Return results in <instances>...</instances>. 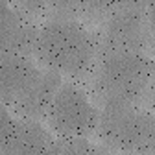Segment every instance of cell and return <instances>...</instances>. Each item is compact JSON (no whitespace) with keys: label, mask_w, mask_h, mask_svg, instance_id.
Returning a JSON list of instances; mask_svg holds the SVG:
<instances>
[{"label":"cell","mask_w":155,"mask_h":155,"mask_svg":"<svg viewBox=\"0 0 155 155\" xmlns=\"http://www.w3.org/2000/svg\"><path fill=\"white\" fill-rule=\"evenodd\" d=\"M45 68L70 80L91 78L98 59V37L81 21H48L39 26L35 54Z\"/></svg>","instance_id":"1"},{"label":"cell","mask_w":155,"mask_h":155,"mask_svg":"<svg viewBox=\"0 0 155 155\" xmlns=\"http://www.w3.org/2000/svg\"><path fill=\"white\" fill-rule=\"evenodd\" d=\"M155 76V61L139 52H105L98 54L91 74V91L98 105L135 104L148 100L150 85Z\"/></svg>","instance_id":"2"},{"label":"cell","mask_w":155,"mask_h":155,"mask_svg":"<svg viewBox=\"0 0 155 155\" xmlns=\"http://www.w3.org/2000/svg\"><path fill=\"white\" fill-rule=\"evenodd\" d=\"M96 135L104 146L120 155H153L155 113L135 104H104Z\"/></svg>","instance_id":"3"},{"label":"cell","mask_w":155,"mask_h":155,"mask_svg":"<svg viewBox=\"0 0 155 155\" xmlns=\"http://www.w3.org/2000/svg\"><path fill=\"white\" fill-rule=\"evenodd\" d=\"M100 109L76 81H63L46 114L55 137H91L96 133Z\"/></svg>","instance_id":"4"},{"label":"cell","mask_w":155,"mask_h":155,"mask_svg":"<svg viewBox=\"0 0 155 155\" xmlns=\"http://www.w3.org/2000/svg\"><path fill=\"white\" fill-rule=\"evenodd\" d=\"M98 37V54L105 52H139L148 54L155 48L150 24L142 11L120 9L102 22Z\"/></svg>","instance_id":"5"},{"label":"cell","mask_w":155,"mask_h":155,"mask_svg":"<svg viewBox=\"0 0 155 155\" xmlns=\"http://www.w3.org/2000/svg\"><path fill=\"white\" fill-rule=\"evenodd\" d=\"M63 85V76H59L54 70L43 68L37 80L28 87V91L13 104V113L18 118L26 120H46V114L50 111V105L55 98L57 91Z\"/></svg>","instance_id":"6"},{"label":"cell","mask_w":155,"mask_h":155,"mask_svg":"<svg viewBox=\"0 0 155 155\" xmlns=\"http://www.w3.org/2000/svg\"><path fill=\"white\" fill-rule=\"evenodd\" d=\"M39 67L31 57H4L0 59V104H13L28 91V87L41 74Z\"/></svg>","instance_id":"7"},{"label":"cell","mask_w":155,"mask_h":155,"mask_svg":"<svg viewBox=\"0 0 155 155\" xmlns=\"http://www.w3.org/2000/svg\"><path fill=\"white\" fill-rule=\"evenodd\" d=\"M2 155H59L57 137L41 122L18 118L15 133Z\"/></svg>","instance_id":"8"},{"label":"cell","mask_w":155,"mask_h":155,"mask_svg":"<svg viewBox=\"0 0 155 155\" xmlns=\"http://www.w3.org/2000/svg\"><path fill=\"white\" fill-rule=\"evenodd\" d=\"M39 26L31 18L15 11L0 28V59L4 57H31L35 54Z\"/></svg>","instance_id":"9"},{"label":"cell","mask_w":155,"mask_h":155,"mask_svg":"<svg viewBox=\"0 0 155 155\" xmlns=\"http://www.w3.org/2000/svg\"><path fill=\"white\" fill-rule=\"evenodd\" d=\"M85 0H50L46 17L50 21H81Z\"/></svg>","instance_id":"10"},{"label":"cell","mask_w":155,"mask_h":155,"mask_svg":"<svg viewBox=\"0 0 155 155\" xmlns=\"http://www.w3.org/2000/svg\"><path fill=\"white\" fill-rule=\"evenodd\" d=\"M59 155H92L96 144L89 137H57Z\"/></svg>","instance_id":"11"},{"label":"cell","mask_w":155,"mask_h":155,"mask_svg":"<svg viewBox=\"0 0 155 155\" xmlns=\"http://www.w3.org/2000/svg\"><path fill=\"white\" fill-rule=\"evenodd\" d=\"M17 120L15 116L11 114L9 107L0 104V155L4 153V150L8 148L13 133H15V127H17Z\"/></svg>","instance_id":"12"},{"label":"cell","mask_w":155,"mask_h":155,"mask_svg":"<svg viewBox=\"0 0 155 155\" xmlns=\"http://www.w3.org/2000/svg\"><path fill=\"white\" fill-rule=\"evenodd\" d=\"M11 4L18 13L35 21L39 17H46L50 0H11Z\"/></svg>","instance_id":"13"},{"label":"cell","mask_w":155,"mask_h":155,"mask_svg":"<svg viewBox=\"0 0 155 155\" xmlns=\"http://www.w3.org/2000/svg\"><path fill=\"white\" fill-rule=\"evenodd\" d=\"M15 8L11 4V0H0V28H2L9 18L15 15Z\"/></svg>","instance_id":"14"},{"label":"cell","mask_w":155,"mask_h":155,"mask_svg":"<svg viewBox=\"0 0 155 155\" xmlns=\"http://www.w3.org/2000/svg\"><path fill=\"white\" fill-rule=\"evenodd\" d=\"M144 17L150 24V30H151V35H153V41H155V0H150L146 9H144Z\"/></svg>","instance_id":"15"},{"label":"cell","mask_w":155,"mask_h":155,"mask_svg":"<svg viewBox=\"0 0 155 155\" xmlns=\"http://www.w3.org/2000/svg\"><path fill=\"white\" fill-rule=\"evenodd\" d=\"M92 155H118V153L113 151V150H109V148H107V146H104V144H96V148H94Z\"/></svg>","instance_id":"16"},{"label":"cell","mask_w":155,"mask_h":155,"mask_svg":"<svg viewBox=\"0 0 155 155\" xmlns=\"http://www.w3.org/2000/svg\"><path fill=\"white\" fill-rule=\"evenodd\" d=\"M148 102L155 107V76H153V81L150 85V92H148Z\"/></svg>","instance_id":"17"},{"label":"cell","mask_w":155,"mask_h":155,"mask_svg":"<svg viewBox=\"0 0 155 155\" xmlns=\"http://www.w3.org/2000/svg\"><path fill=\"white\" fill-rule=\"evenodd\" d=\"M153 155H155V150H153Z\"/></svg>","instance_id":"18"}]
</instances>
